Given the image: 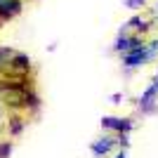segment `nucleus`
<instances>
[{
	"mask_svg": "<svg viewBox=\"0 0 158 158\" xmlns=\"http://www.w3.org/2000/svg\"><path fill=\"white\" fill-rule=\"evenodd\" d=\"M156 54H158V43H149V45L144 43L142 47L123 54V64H125L127 69H135V66H142V64H146V61H151Z\"/></svg>",
	"mask_w": 158,
	"mask_h": 158,
	"instance_id": "nucleus-1",
	"label": "nucleus"
},
{
	"mask_svg": "<svg viewBox=\"0 0 158 158\" xmlns=\"http://www.w3.org/2000/svg\"><path fill=\"white\" fill-rule=\"evenodd\" d=\"M118 144V139H113V137H102V139H97V142H92V153L97 158H102V156H106V153H111L113 151V146Z\"/></svg>",
	"mask_w": 158,
	"mask_h": 158,
	"instance_id": "nucleus-7",
	"label": "nucleus"
},
{
	"mask_svg": "<svg viewBox=\"0 0 158 158\" xmlns=\"http://www.w3.org/2000/svg\"><path fill=\"white\" fill-rule=\"evenodd\" d=\"M158 80L151 87H146V92L139 97V111L142 113H156L158 111Z\"/></svg>",
	"mask_w": 158,
	"mask_h": 158,
	"instance_id": "nucleus-4",
	"label": "nucleus"
},
{
	"mask_svg": "<svg viewBox=\"0 0 158 158\" xmlns=\"http://www.w3.org/2000/svg\"><path fill=\"white\" fill-rule=\"evenodd\" d=\"M149 28H151V19H146V17H132L130 21H127L125 26H123V31H137V33H146L149 31Z\"/></svg>",
	"mask_w": 158,
	"mask_h": 158,
	"instance_id": "nucleus-8",
	"label": "nucleus"
},
{
	"mask_svg": "<svg viewBox=\"0 0 158 158\" xmlns=\"http://www.w3.org/2000/svg\"><path fill=\"white\" fill-rule=\"evenodd\" d=\"M144 45V40L139 38V35H130V33H120L118 38H116V43H113V50L120 54H125V52H132V50H137V47Z\"/></svg>",
	"mask_w": 158,
	"mask_h": 158,
	"instance_id": "nucleus-3",
	"label": "nucleus"
},
{
	"mask_svg": "<svg viewBox=\"0 0 158 158\" xmlns=\"http://www.w3.org/2000/svg\"><path fill=\"white\" fill-rule=\"evenodd\" d=\"M31 71V59H28V54L24 52H17L10 61V69H7V76H28Z\"/></svg>",
	"mask_w": 158,
	"mask_h": 158,
	"instance_id": "nucleus-5",
	"label": "nucleus"
},
{
	"mask_svg": "<svg viewBox=\"0 0 158 158\" xmlns=\"http://www.w3.org/2000/svg\"><path fill=\"white\" fill-rule=\"evenodd\" d=\"M156 14H158V7H156Z\"/></svg>",
	"mask_w": 158,
	"mask_h": 158,
	"instance_id": "nucleus-12",
	"label": "nucleus"
},
{
	"mask_svg": "<svg viewBox=\"0 0 158 158\" xmlns=\"http://www.w3.org/2000/svg\"><path fill=\"white\" fill-rule=\"evenodd\" d=\"M123 5H125L127 10H142V7L146 5V0H125Z\"/></svg>",
	"mask_w": 158,
	"mask_h": 158,
	"instance_id": "nucleus-10",
	"label": "nucleus"
},
{
	"mask_svg": "<svg viewBox=\"0 0 158 158\" xmlns=\"http://www.w3.org/2000/svg\"><path fill=\"white\" fill-rule=\"evenodd\" d=\"M14 54H17V50L0 45V73H7V69H10V61H12Z\"/></svg>",
	"mask_w": 158,
	"mask_h": 158,
	"instance_id": "nucleus-9",
	"label": "nucleus"
},
{
	"mask_svg": "<svg viewBox=\"0 0 158 158\" xmlns=\"http://www.w3.org/2000/svg\"><path fill=\"white\" fill-rule=\"evenodd\" d=\"M21 7H24L21 0H2L0 2V21H7L12 17H17L21 12Z\"/></svg>",
	"mask_w": 158,
	"mask_h": 158,
	"instance_id": "nucleus-6",
	"label": "nucleus"
},
{
	"mask_svg": "<svg viewBox=\"0 0 158 158\" xmlns=\"http://www.w3.org/2000/svg\"><path fill=\"white\" fill-rule=\"evenodd\" d=\"M102 127H106V130H111V132H116V135H130L132 127H135V123H132V118L104 116V118H102Z\"/></svg>",
	"mask_w": 158,
	"mask_h": 158,
	"instance_id": "nucleus-2",
	"label": "nucleus"
},
{
	"mask_svg": "<svg viewBox=\"0 0 158 158\" xmlns=\"http://www.w3.org/2000/svg\"><path fill=\"white\" fill-rule=\"evenodd\" d=\"M10 151H12V144H10V142H2V144H0V158H5Z\"/></svg>",
	"mask_w": 158,
	"mask_h": 158,
	"instance_id": "nucleus-11",
	"label": "nucleus"
}]
</instances>
